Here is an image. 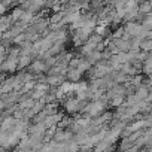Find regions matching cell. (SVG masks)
Here are the masks:
<instances>
[{
	"label": "cell",
	"instance_id": "6da1fadb",
	"mask_svg": "<svg viewBox=\"0 0 152 152\" xmlns=\"http://www.w3.org/2000/svg\"><path fill=\"white\" fill-rule=\"evenodd\" d=\"M102 109H103V107H102V104H100V103H94V104H91V106L88 107V112H90L91 115H97Z\"/></svg>",
	"mask_w": 152,
	"mask_h": 152
},
{
	"label": "cell",
	"instance_id": "7a4b0ae2",
	"mask_svg": "<svg viewBox=\"0 0 152 152\" xmlns=\"http://www.w3.org/2000/svg\"><path fill=\"white\" fill-rule=\"evenodd\" d=\"M15 67H17V61H15V60L6 61V63L3 64V69H5V70H14Z\"/></svg>",
	"mask_w": 152,
	"mask_h": 152
},
{
	"label": "cell",
	"instance_id": "3957f363",
	"mask_svg": "<svg viewBox=\"0 0 152 152\" xmlns=\"http://www.w3.org/2000/svg\"><path fill=\"white\" fill-rule=\"evenodd\" d=\"M33 69H34L36 72H40V70H43V69H45V64L37 61V63H34V64H33Z\"/></svg>",
	"mask_w": 152,
	"mask_h": 152
}]
</instances>
